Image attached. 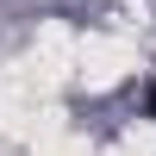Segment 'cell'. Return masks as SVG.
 Returning <instances> with one entry per match:
<instances>
[{
  "label": "cell",
  "mask_w": 156,
  "mask_h": 156,
  "mask_svg": "<svg viewBox=\"0 0 156 156\" xmlns=\"http://www.w3.org/2000/svg\"><path fill=\"white\" fill-rule=\"evenodd\" d=\"M144 106H150V119H156V87H150V100H144Z\"/></svg>",
  "instance_id": "6da1fadb"
}]
</instances>
